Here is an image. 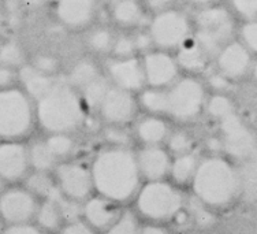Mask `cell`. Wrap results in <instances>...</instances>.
Segmentation results:
<instances>
[{"mask_svg":"<svg viewBox=\"0 0 257 234\" xmlns=\"http://www.w3.org/2000/svg\"><path fill=\"white\" fill-rule=\"evenodd\" d=\"M93 185L111 201L130 199L139 188L140 169L137 158L126 148H111L97 155L92 166Z\"/></svg>","mask_w":257,"mask_h":234,"instance_id":"1","label":"cell"},{"mask_svg":"<svg viewBox=\"0 0 257 234\" xmlns=\"http://www.w3.org/2000/svg\"><path fill=\"white\" fill-rule=\"evenodd\" d=\"M193 184L196 197L213 207L231 204L241 193L239 170L223 158H208L200 163Z\"/></svg>","mask_w":257,"mask_h":234,"instance_id":"2","label":"cell"},{"mask_svg":"<svg viewBox=\"0 0 257 234\" xmlns=\"http://www.w3.org/2000/svg\"><path fill=\"white\" fill-rule=\"evenodd\" d=\"M84 105L78 90L67 81H58L47 95L39 99L37 116L44 129L55 135L67 133L82 124Z\"/></svg>","mask_w":257,"mask_h":234,"instance_id":"3","label":"cell"},{"mask_svg":"<svg viewBox=\"0 0 257 234\" xmlns=\"http://www.w3.org/2000/svg\"><path fill=\"white\" fill-rule=\"evenodd\" d=\"M192 20L194 39L212 59L219 51L234 40V14L224 6L213 5L196 10Z\"/></svg>","mask_w":257,"mask_h":234,"instance_id":"4","label":"cell"},{"mask_svg":"<svg viewBox=\"0 0 257 234\" xmlns=\"http://www.w3.org/2000/svg\"><path fill=\"white\" fill-rule=\"evenodd\" d=\"M147 29L156 50L175 52L193 36V20L186 11L177 7L152 14Z\"/></svg>","mask_w":257,"mask_h":234,"instance_id":"5","label":"cell"},{"mask_svg":"<svg viewBox=\"0 0 257 234\" xmlns=\"http://www.w3.org/2000/svg\"><path fill=\"white\" fill-rule=\"evenodd\" d=\"M166 90V114L178 121L194 120L205 105V89L194 75L179 77Z\"/></svg>","mask_w":257,"mask_h":234,"instance_id":"6","label":"cell"},{"mask_svg":"<svg viewBox=\"0 0 257 234\" xmlns=\"http://www.w3.org/2000/svg\"><path fill=\"white\" fill-rule=\"evenodd\" d=\"M183 197L178 189L162 181H152L140 192L137 207L149 219H173L181 212Z\"/></svg>","mask_w":257,"mask_h":234,"instance_id":"7","label":"cell"},{"mask_svg":"<svg viewBox=\"0 0 257 234\" xmlns=\"http://www.w3.org/2000/svg\"><path fill=\"white\" fill-rule=\"evenodd\" d=\"M32 107L28 96L17 89H0V136L17 139L32 128Z\"/></svg>","mask_w":257,"mask_h":234,"instance_id":"8","label":"cell"},{"mask_svg":"<svg viewBox=\"0 0 257 234\" xmlns=\"http://www.w3.org/2000/svg\"><path fill=\"white\" fill-rule=\"evenodd\" d=\"M220 145L230 158L250 160L257 154V137L235 112L220 121Z\"/></svg>","mask_w":257,"mask_h":234,"instance_id":"9","label":"cell"},{"mask_svg":"<svg viewBox=\"0 0 257 234\" xmlns=\"http://www.w3.org/2000/svg\"><path fill=\"white\" fill-rule=\"evenodd\" d=\"M145 82L149 88L164 89L179 78L178 62L171 52L152 50L141 55Z\"/></svg>","mask_w":257,"mask_h":234,"instance_id":"10","label":"cell"},{"mask_svg":"<svg viewBox=\"0 0 257 234\" xmlns=\"http://www.w3.org/2000/svg\"><path fill=\"white\" fill-rule=\"evenodd\" d=\"M109 82L128 92L143 90L145 82L141 56L133 58H109L105 63V71Z\"/></svg>","mask_w":257,"mask_h":234,"instance_id":"11","label":"cell"},{"mask_svg":"<svg viewBox=\"0 0 257 234\" xmlns=\"http://www.w3.org/2000/svg\"><path fill=\"white\" fill-rule=\"evenodd\" d=\"M215 63L219 73L230 81L241 80L252 70V52L238 40H232L215 56Z\"/></svg>","mask_w":257,"mask_h":234,"instance_id":"12","label":"cell"},{"mask_svg":"<svg viewBox=\"0 0 257 234\" xmlns=\"http://www.w3.org/2000/svg\"><path fill=\"white\" fill-rule=\"evenodd\" d=\"M100 0H56L55 13L62 25L73 30L88 29L97 15Z\"/></svg>","mask_w":257,"mask_h":234,"instance_id":"13","label":"cell"},{"mask_svg":"<svg viewBox=\"0 0 257 234\" xmlns=\"http://www.w3.org/2000/svg\"><path fill=\"white\" fill-rule=\"evenodd\" d=\"M137 110V101L132 92L111 86L101 101L99 111L104 120L111 125H122L132 120Z\"/></svg>","mask_w":257,"mask_h":234,"instance_id":"14","label":"cell"},{"mask_svg":"<svg viewBox=\"0 0 257 234\" xmlns=\"http://www.w3.org/2000/svg\"><path fill=\"white\" fill-rule=\"evenodd\" d=\"M58 181L60 192L73 200H84L93 188L92 173L84 166L77 163H66L58 169Z\"/></svg>","mask_w":257,"mask_h":234,"instance_id":"15","label":"cell"},{"mask_svg":"<svg viewBox=\"0 0 257 234\" xmlns=\"http://www.w3.org/2000/svg\"><path fill=\"white\" fill-rule=\"evenodd\" d=\"M0 214L7 222L25 223L36 214V201L30 192L13 189L0 197Z\"/></svg>","mask_w":257,"mask_h":234,"instance_id":"16","label":"cell"},{"mask_svg":"<svg viewBox=\"0 0 257 234\" xmlns=\"http://www.w3.org/2000/svg\"><path fill=\"white\" fill-rule=\"evenodd\" d=\"M29 154L21 144L7 143L0 145V177L7 181L21 178L26 173Z\"/></svg>","mask_w":257,"mask_h":234,"instance_id":"17","label":"cell"},{"mask_svg":"<svg viewBox=\"0 0 257 234\" xmlns=\"http://www.w3.org/2000/svg\"><path fill=\"white\" fill-rule=\"evenodd\" d=\"M175 59L178 62L179 69L186 71L189 75H196L204 73L211 62V56L200 45L194 36L185 41L178 50L175 51Z\"/></svg>","mask_w":257,"mask_h":234,"instance_id":"18","label":"cell"},{"mask_svg":"<svg viewBox=\"0 0 257 234\" xmlns=\"http://www.w3.org/2000/svg\"><path fill=\"white\" fill-rule=\"evenodd\" d=\"M140 174L151 181H159L166 177L170 169L171 162L166 151L159 147H147L137 156Z\"/></svg>","mask_w":257,"mask_h":234,"instance_id":"19","label":"cell"},{"mask_svg":"<svg viewBox=\"0 0 257 234\" xmlns=\"http://www.w3.org/2000/svg\"><path fill=\"white\" fill-rule=\"evenodd\" d=\"M84 216L90 227L94 229H109L118 220L120 215L114 205V201L105 197H94L84 205Z\"/></svg>","mask_w":257,"mask_h":234,"instance_id":"20","label":"cell"},{"mask_svg":"<svg viewBox=\"0 0 257 234\" xmlns=\"http://www.w3.org/2000/svg\"><path fill=\"white\" fill-rule=\"evenodd\" d=\"M147 9L141 0H119L109 5V18L122 29H137L144 21Z\"/></svg>","mask_w":257,"mask_h":234,"instance_id":"21","label":"cell"},{"mask_svg":"<svg viewBox=\"0 0 257 234\" xmlns=\"http://www.w3.org/2000/svg\"><path fill=\"white\" fill-rule=\"evenodd\" d=\"M21 80L22 84L25 85L28 93L37 100L47 95L58 82L54 78V75L45 74L36 69L35 66H26L21 70Z\"/></svg>","mask_w":257,"mask_h":234,"instance_id":"22","label":"cell"},{"mask_svg":"<svg viewBox=\"0 0 257 234\" xmlns=\"http://www.w3.org/2000/svg\"><path fill=\"white\" fill-rule=\"evenodd\" d=\"M101 74H103V71L100 70L94 60L89 59V58H82L73 63L66 81L79 92L81 89H84L86 85H89L92 81L99 78Z\"/></svg>","mask_w":257,"mask_h":234,"instance_id":"23","label":"cell"},{"mask_svg":"<svg viewBox=\"0 0 257 234\" xmlns=\"http://www.w3.org/2000/svg\"><path fill=\"white\" fill-rule=\"evenodd\" d=\"M115 36H116V33H114L112 29H109L108 26H93L86 35L85 44L88 47V50L94 55L111 56Z\"/></svg>","mask_w":257,"mask_h":234,"instance_id":"24","label":"cell"},{"mask_svg":"<svg viewBox=\"0 0 257 234\" xmlns=\"http://www.w3.org/2000/svg\"><path fill=\"white\" fill-rule=\"evenodd\" d=\"M137 135L140 140L144 141L148 147L156 145L162 143L168 135V128L164 121L156 116H148L140 121L139 126H137Z\"/></svg>","mask_w":257,"mask_h":234,"instance_id":"25","label":"cell"},{"mask_svg":"<svg viewBox=\"0 0 257 234\" xmlns=\"http://www.w3.org/2000/svg\"><path fill=\"white\" fill-rule=\"evenodd\" d=\"M111 86L112 84L109 82L107 75L103 73L99 78H96L89 85H86L84 89L79 90V95L82 97L85 105H88L90 108H99Z\"/></svg>","mask_w":257,"mask_h":234,"instance_id":"26","label":"cell"},{"mask_svg":"<svg viewBox=\"0 0 257 234\" xmlns=\"http://www.w3.org/2000/svg\"><path fill=\"white\" fill-rule=\"evenodd\" d=\"M197 167L198 163L196 156L189 152V154L177 156V159L174 160L171 165L170 173L178 184H186L190 179L194 178Z\"/></svg>","mask_w":257,"mask_h":234,"instance_id":"27","label":"cell"},{"mask_svg":"<svg viewBox=\"0 0 257 234\" xmlns=\"http://www.w3.org/2000/svg\"><path fill=\"white\" fill-rule=\"evenodd\" d=\"M140 104L152 114H166V90L159 88L144 89L140 95Z\"/></svg>","mask_w":257,"mask_h":234,"instance_id":"28","label":"cell"},{"mask_svg":"<svg viewBox=\"0 0 257 234\" xmlns=\"http://www.w3.org/2000/svg\"><path fill=\"white\" fill-rule=\"evenodd\" d=\"M37 219H39V223L41 224V227H44L47 230L58 229L63 222L59 207L54 200L51 199H47V201L43 203L41 207L37 209Z\"/></svg>","mask_w":257,"mask_h":234,"instance_id":"29","label":"cell"},{"mask_svg":"<svg viewBox=\"0 0 257 234\" xmlns=\"http://www.w3.org/2000/svg\"><path fill=\"white\" fill-rule=\"evenodd\" d=\"M29 160L37 171H47L54 167L56 158L51 152L47 143H35L29 151Z\"/></svg>","mask_w":257,"mask_h":234,"instance_id":"30","label":"cell"},{"mask_svg":"<svg viewBox=\"0 0 257 234\" xmlns=\"http://www.w3.org/2000/svg\"><path fill=\"white\" fill-rule=\"evenodd\" d=\"M207 112L215 120L222 121L228 115L234 114V104L231 99L224 93H215L205 101Z\"/></svg>","mask_w":257,"mask_h":234,"instance_id":"31","label":"cell"},{"mask_svg":"<svg viewBox=\"0 0 257 234\" xmlns=\"http://www.w3.org/2000/svg\"><path fill=\"white\" fill-rule=\"evenodd\" d=\"M26 185H28L30 193L39 194L45 199H50L51 196L58 190L52 178L50 175L45 174V171H37L36 174L30 175Z\"/></svg>","mask_w":257,"mask_h":234,"instance_id":"32","label":"cell"},{"mask_svg":"<svg viewBox=\"0 0 257 234\" xmlns=\"http://www.w3.org/2000/svg\"><path fill=\"white\" fill-rule=\"evenodd\" d=\"M205 205L207 204H204L197 197L190 199L188 203V214L190 216V220L203 227H208L215 223V216L208 211Z\"/></svg>","mask_w":257,"mask_h":234,"instance_id":"33","label":"cell"},{"mask_svg":"<svg viewBox=\"0 0 257 234\" xmlns=\"http://www.w3.org/2000/svg\"><path fill=\"white\" fill-rule=\"evenodd\" d=\"M133 56H139V52L134 44L133 35L120 33L115 36L111 58H133Z\"/></svg>","mask_w":257,"mask_h":234,"instance_id":"34","label":"cell"},{"mask_svg":"<svg viewBox=\"0 0 257 234\" xmlns=\"http://www.w3.org/2000/svg\"><path fill=\"white\" fill-rule=\"evenodd\" d=\"M47 145L56 159L69 156L74 150V141L66 133H58V135L50 137L47 140Z\"/></svg>","mask_w":257,"mask_h":234,"instance_id":"35","label":"cell"},{"mask_svg":"<svg viewBox=\"0 0 257 234\" xmlns=\"http://www.w3.org/2000/svg\"><path fill=\"white\" fill-rule=\"evenodd\" d=\"M241 177V193H245L249 197H257V165L246 163L242 170H239Z\"/></svg>","mask_w":257,"mask_h":234,"instance_id":"36","label":"cell"},{"mask_svg":"<svg viewBox=\"0 0 257 234\" xmlns=\"http://www.w3.org/2000/svg\"><path fill=\"white\" fill-rule=\"evenodd\" d=\"M24 62V52L21 50L18 44H15L13 41L6 43L5 45L0 47V63L7 67L22 65Z\"/></svg>","mask_w":257,"mask_h":234,"instance_id":"37","label":"cell"},{"mask_svg":"<svg viewBox=\"0 0 257 234\" xmlns=\"http://www.w3.org/2000/svg\"><path fill=\"white\" fill-rule=\"evenodd\" d=\"M230 9L245 22L257 20V0H230Z\"/></svg>","mask_w":257,"mask_h":234,"instance_id":"38","label":"cell"},{"mask_svg":"<svg viewBox=\"0 0 257 234\" xmlns=\"http://www.w3.org/2000/svg\"><path fill=\"white\" fill-rule=\"evenodd\" d=\"M107 234H140L137 220L130 212L120 215L108 230Z\"/></svg>","mask_w":257,"mask_h":234,"instance_id":"39","label":"cell"},{"mask_svg":"<svg viewBox=\"0 0 257 234\" xmlns=\"http://www.w3.org/2000/svg\"><path fill=\"white\" fill-rule=\"evenodd\" d=\"M241 43H242L247 50L252 54H257V20L246 21L241 26Z\"/></svg>","mask_w":257,"mask_h":234,"instance_id":"40","label":"cell"},{"mask_svg":"<svg viewBox=\"0 0 257 234\" xmlns=\"http://www.w3.org/2000/svg\"><path fill=\"white\" fill-rule=\"evenodd\" d=\"M193 140L190 139V136L185 132H177L174 133L170 140H168V147L170 151H173L175 155H185L189 154V151L192 150Z\"/></svg>","mask_w":257,"mask_h":234,"instance_id":"41","label":"cell"},{"mask_svg":"<svg viewBox=\"0 0 257 234\" xmlns=\"http://www.w3.org/2000/svg\"><path fill=\"white\" fill-rule=\"evenodd\" d=\"M104 137H105L107 141H109L111 144L114 145V147H116V148L127 147L128 141H130L128 135L123 129L119 128V125H112V126H109L108 129H105Z\"/></svg>","mask_w":257,"mask_h":234,"instance_id":"42","label":"cell"},{"mask_svg":"<svg viewBox=\"0 0 257 234\" xmlns=\"http://www.w3.org/2000/svg\"><path fill=\"white\" fill-rule=\"evenodd\" d=\"M134 44H136V48H137V52L140 55H144L149 51L155 50L154 41L151 39V35H149L148 29H140L136 30V33L133 35Z\"/></svg>","mask_w":257,"mask_h":234,"instance_id":"43","label":"cell"},{"mask_svg":"<svg viewBox=\"0 0 257 234\" xmlns=\"http://www.w3.org/2000/svg\"><path fill=\"white\" fill-rule=\"evenodd\" d=\"M181 2H183V0H143L147 11H151L152 14L177 9Z\"/></svg>","mask_w":257,"mask_h":234,"instance_id":"44","label":"cell"},{"mask_svg":"<svg viewBox=\"0 0 257 234\" xmlns=\"http://www.w3.org/2000/svg\"><path fill=\"white\" fill-rule=\"evenodd\" d=\"M230 82L231 81L228 80L227 77H224L222 73H219L218 70H216V73H212L208 78V84L212 89L216 90V93H223L228 88Z\"/></svg>","mask_w":257,"mask_h":234,"instance_id":"45","label":"cell"},{"mask_svg":"<svg viewBox=\"0 0 257 234\" xmlns=\"http://www.w3.org/2000/svg\"><path fill=\"white\" fill-rule=\"evenodd\" d=\"M56 66H58L56 60L50 55L39 56L35 62L36 69L40 70V71H43L45 74H54L55 70H56Z\"/></svg>","mask_w":257,"mask_h":234,"instance_id":"46","label":"cell"},{"mask_svg":"<svg viewBox=\"0 0 257 234\" xmlns=\"http://www.w3.org/2000/svg\"><path fill=\"white\" fill-rule=\"evenodd\" d=\"M62 234H94L89 224L82 223L79 220L71 222L63 229Z\"/></svg>","mask_w":257,"mask_h":234,"instance_id":"47","label":"cell"},{"mask_svg":"<svg viewBox=\"0 0 257 234\" xmlns=\"http://www.w3.org/2000/svg\"><path fill=\"white\" fill-rule=\"evenodd\" d=\"M5 234H44L41 230L36 229L33 226H29V224H14L11 226L10 229H7L5 231Z\"/></svg>","mask_w":257,"mask_h":234,"instance_id":"48","label":"cell"},{"mask_svg":"<svg viewBox=\"0 0 257 234\" xmlns=\"http://www.w3.org/2000/svg\"><path fill=\"white\" fill-rule=\"evenodd\" d=\"M14 81V73L11 67L7 66H0V88H5L11 85V82Z\"/></svg>","mask_w":257,"mask_h":234,"instance_id":"49","label":"cell"},{"mask_svg":"<svg viewBox=\"0 0 257 234\" xmlns=\"http://www.w3.org/2000/svg\"><path fill=\"white\" fill-rule=\"evenodd\" d=\"M183 2L193 6V7H196L197 10L204 9V7H209V6L218 5V0H183Z\"/></svg>","mask_w":257,"mask_h":234,"instance_id":"50","label":"cell"},{"mask_svg":"<svg viewBox=\"0 0 257 234\" xmlns=\"http://www.w3.org/2000/svg\"><path fill=\"white\" fill-rule=\"evenodd\" d=\"M140 234H168L163 227H159V226H148L140 231Z\"/></svg>","mask_w":257,"mask_h":234,"instance_id":"51","label":"cell"},{"mask_svg":"<svg viewBox=\"0 0 257 234\" xmlns=\"http://www.w3.org/2000/svg\"><path fill=\"white\" fill-rule=\"evenodd\" d=\"M20 2L29 7H41V6L50 3L51 0H20Z\"/></svg>","mask_w":257,"mask_h":234,"instance_id":"52","label":"cell"},{"mask_svg":"<svg viewBox=\"0 0 257 234\" xmlns=\"http://www.w3.org/2000/svg\"><path fill=\"white\" fill-rule=\"evenodd\" d=\"M250 73L253 75V80L257 82V59L253 60V65H252V70H250Z\"/></svg>","mask_w":257,"mask_h":234,"instance_id":"53","label":"cell"},{"mask_svg":"<svg viewBox=\"0 0 257 234\" xmlns=\"http://www.w3.org/2000/svg\"><path fill=\"white\" fill-rule=\"evenodd\" d=\"M100 2H103V3H107V5H112L115 2H119V0H100Z\"/></svg>","mask_w":257,"mask_h":234,"instance_id":"54","label":"cell"},{"mask_svg":"<svg viewBox=\"0 0 257 234\" xmlns=\"http://www.w3.org/2000/svg\"><path fill=\"white\" fill-rule=\"evenodd\" d=\"M3 185H5V179L0 177V190L3 189Z\"/></svg>","mask_w":257,"mask_h":234,"instance_id":"55","label":"cell"},{"mask_svg":"<svg viewBox=\"0 0 257 234\" xmlns=\"http://www.w3.org/2000/svg\"><path fill=\"white\" fill-rule=\"evenodd\" d=\"M2 24H3V14H2V11H0V28H2Z\"/></svg>","mask_w":257,"mask_h":234,"instance_id":"56","label":"cell"}]
</instances>
